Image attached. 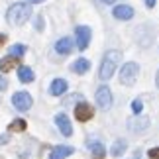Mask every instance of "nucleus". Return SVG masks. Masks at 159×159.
<instances>
[{"label": "nucleus", "mask_w": 159, "mask_h": 159, "mask_svg": "<svg viewBox=\"0 0 159 159\" xmlns=\"http://www.w3.org/2000/svg\"><path fill=\"white\" fill-rule=\"evenodd\" d=\"M6 87H8V83H6V79L0 75V90H6Z\"/></svg>", "instance_id": "obj_23"}, {"label": "nucleus", "mask_w": 159, "mask_h": 159, "mask_svg": "<svg viewBox=\"0 0 159 159\" xmlns=\"http://www.w3.org/2000/svg\"><path fill=\"white\" fill-rule=\"evenodd\" d=\"M35 28L41 30V18H38V20H35Z\"/></svg>", "instance_id": "obj_25"}, {"label": "nucleus", "mask_w": 159, "mask_h": 159, "mask_svg": "<svg viewBox=\"0 0 159 159\" xmlns=\"http://www.w3.org/2000/svg\"><path fill=\"white\" fill-rule=\"evenodd\" d=\"M142 108H143L142 100H134V102H132V110H134L136 114H139V112H142Z\"/></svg>", "instance_id": "obj_21"}, {"label": "nucleus", "mask_w": 159, "mask_h": 159, "mask_svg": "<svg viewBox=\"0 0 159 159\" xmlns=\"http://www.w3.org/2000/svg\"><path fill=\"white\" fill-rule=\"evenodd\" d=\"M55 124H57L59 132L63 134V136L69 138L71 134H73V126H71V122H69V116H65V114H57V116H55Z\"/></svg>", "instance_id": "obj_8"}, {"label": "nucleus", "mask_w": 159, "mask_h": 159, "mask_svg": "<svg viewBox=\"0 0 159 159\" xmlns=\"http://www.w3.org/2000/svg\"><path fill=\"white\" fill-rule=\"evenodd\" d=\"M120 59H122L120 51H114V49L106 51L104 59H102V65H100V71H98V77L102 79V81H108V79L114 75L116 67H118V63H120Z\"/></svg>", "instance_id": "obj_2"}, {"label": "nucleus", "mask_w": 159, "mask_h": 159, "mask_svg": "<svg viewBox=\"0 0 159 159\" xmlns=\"http://www.w3.org/2000/svg\"><path fill=\"white\" fill-rule=\"evenodd\" d=\"M18 63H20V57H14V55L2 57V59H0V71H2V73H8L12 69H16Z\"/></svg>", "instance_id": "obj_11"}, {"label": "nucleus", "mask_w": 159, "mask_h": 159, "mask_svg": "<svg viewBox=\"0 0 159 159\" xmlns=\"http://www.w3.org/2000/svg\"><path fill=\"white\" fill-rule=\"evenodd\" d=\"M73 148H69V145H59V148H53V151L49 153V159H65L73 155Z\"/></svg>", "instance_id": "obj_13"}, {"label": "nucleus", "mask_w": 159, "mask_h": 159, "mask_svg": "<svg viewBox=\"0 0 159 159\" xmlns=\"http://www.w3.org/2000/svg\"><path fill=\"white\" fill-rule=\"evenodd\" d=\"M90 153H93V159H104L106 157V148L98 142L90 143Z\"/></svg>", "instance_id": "obj_16"}, {"label": "nucleus", "mask_w": 159, "mask_h": 159, "mask_svg": "<svg viewBox=\"0 0 159 159\" xmlns=\"http://www.w3.org/2000/svg\"><path fill=\"white\" fill-rule=\"evenodd\" d=\"M4 41H6V35H4V34H0V45H2Z\"/></svg>", "instance_id": "obj_26"}, {"label": "nucleus", "mask_w": 159, "mask_h": 159, "mask_svg": "<svg viewBox=\"0 0 159 159\" xmlns=\"http://www.w3.org/2000/svg\"><path fill=\"white\" fill-rule=\"evenodd\" d=\"M102 2H104V4H112L114 0H102Z\"/></svg>", "instance_id": "obj_29"}, {"label": "nucleus", "mask_w": 159, "mask_h": 159, "mask_svg": "<svg viewBox=\"0 0 159 159\" xmlns=\"http://www.w3.org/2000/svg\"><path fill=\"white\" fill-rule=\"evenodd\" d=\"M93 116H94V110H93V106H90V104H87V102L77 104V108H75V118L79 122H87V120L93 118Z\"/></svg>", "instance_id": "obj_7"}, {"label": "nucleus", "mask_w": 159, "mask_h": 159, "mask_svg": "<svg viewBox=\"0 0 159 159\" xmlns=\"http://www.w3.org/2000/svg\"><path fill=\"white\" fill-rule=\"evenodd\" d=\"M73 71L77 73V75H84L89 69H90V61L89 59H77L75 63H73V67H71Z\"/></svg>", "instance_id": "obj_15"}, {"label": "nucleus", "mask_w": 159, "mask_h": 159, "mask_svg": "<svg viewBox=\"0 0 159 159\" xmlns=\"http://www.w3.org/2000/svg\"><path fill=\"white\" fill-rule=\"evenodd\" d=\"M96 104H98L102 110H108L112 106V93H110L108 87H100L96 90Z\"/></svg>", "instance_id": "obj_6"}, {"label": "nucleus", "mask_w": 159, "mask_h": 159, "mask_svg": "<svg viewBox=\"0 0 159 159\" xmlns=\"http://www.w3.org/2000/svg\"><path fill=\"white\" fill-rule=\"evenodd\" d=\"M143 2H145V6H148V8H153L157 0H143Z\"/></svg>", "instance_id": "obj_24"}, {"label": "nucleus", "mask_w": 159, "mask_h": 159, "mask_svg": "<svg viewBox=\"0 0 159 159\" xmlns=\"http://www.w3.org/2000/svg\"><path fill=\"white\" fill-rule=\"evenodd\" d=\"M112 16L116 20H132L134 18V8L132 6H126V4H120L112 10Z\"/></svg>", "instance_id": "obj_9"}, {"label": "nucleus", "mask_w": 159, "mask_h": 159, "mask_svg": "<svg viewBox=\"0 0 159 159\" xmlns=\"http://www.w3.org/2000/svg\"><path fill=\"white\" fill-rule=\"evenodd\" d=\"M55 51L59 55H69L73 51V39L71 38H61L57 43H55Z\"/></svg>", "instance_id": "obj_12"}, {"label": "nucleus", "mask_w": 159, "mask_h": 159, "mask_svg": "<svg viewBox=\"0 0 159 159\" xmlns=\"http://www.w3.org/2000/svg\"><path fill=\"white\" fill-rule=\"evenodd\" d=\"M148 126H149V120L143 118V116H136V118H132L128 122V128H130L132 132H143Z\"/></svg>", "instance_id": "obj_10"}, {"label": "nucleus", "mask_w": 159, "mask_h": 159, "mask_svg": "<svg viewBox=\"0 0 159 159\" xmlns=\"http://www.w3.org/2000/svg\"><path fill=\"white\" fill-rule=\"evenodd\" d=\"M138 73H139L138 63H126L120 69V83L126 84V87H132V84L136 83V79H138Z\"/></svg>", "instance_id": "obj_3"}, {"label": "nucleus", "mask_w": 159, "mask_h": 159, "mask_svg": "<svg viewBox=\"0 0 159 159\" xmlns=\"http://www.w3.org/2000/svg\"><path fill=\"white\" fill-rule=\"evenodd\" d=\"M148 157H149V159H159V148L149 149V151H148Z\"/></svg>", "instance_id": "obj_22"}, {"label": "nucleus", "mask_w": 159, "mask_h": 159, "mask_svg": "<svg viewBox=\"0 0 159 159\" xmlns=\"http://www.w3.org/2000/svg\"><path fill=\"white\" fill-rule=\"evenodd\" d=\"M126 148H128L126 139H116L114 145H112V149H110V153H112V157H120L126 151Z\"/></svg>", "instance_id": "obj_18"}, {"label": "nucleus", "mask_w": 159, "mask_h": 159, "mask_svg": "<svg viewBox=\"0 0 159 159\" xmlns=\"http://www.w3.org/2000/svg\"><path fill=\"white\" fill-rule=\"evenodd\" d=\"M26 53V45H12L10 47V55H14V57H22V55Z\"/></svg>", "instance_id": "obj_20"}, {"label": "nucleus", "mask_w": 159, "mask_h": 159, "mask_svg": "<svg viewBox=\"0 0 159 159\" xmlns=\"http://www.w3.org/2000/svg\"><path fill=\"white\" fill-rule=\"evenodd\" d=\"M12 104H14L16 110H20V112H26V110L32 108L34 100H32V96H30L28 93H16L14 96H12Z\"/></svg>", "instance_id": "obj_4"}, {"label": "nucleus", "mask_w": 159, "mask_h": 159, "mask_svg": "<svg viewBox=\"0 0 159 159\" xmlns=\"http://www.w3.org/2000/svg\"><path fill=\"white\" fill-rule=\"evenodd\" d=\"M24 130H26V120L22 118H18L10 124V132H24Z\"/></svg>", "instance_id": "obj_19"}, {"label": "nucleus", "mask_w": 159, "mask_h": 159, "mask_svg": "<svg viewBox=\"0 0 159 159\" xmlns=\"http://www.w3.org/2000/svg\"><path fill=\"white\" fill-rule=\"evenodd\" d=\"M18 79H20L22 83H32L35 79V75L30 67H20V69H18Z\"/></svg>", "instance_id": "obj_17"}, {"label": "nucleus", "mask_w": 159, "mask_h": 159, "mask_svg": "<svg viewBox=\"0 0 159 159\" xmlns=\"http://www.w3.org/2000/svg\"><path fill=\"white\" fill-rule=\"evenodd\" d=\"M67 90V81L65 79H55V81L51 83V87H49V93L53 96H61Z\"/></svg>", "instance_id": "obj_14"}, {"label": "nucleus", "mask_w": 159, "mask_h": 159, "mask_svg": "<svg viewBox=\"0 0 159 159\" xmlns=\"http://www.w3.org/2000/svg\"><path fill=\"white\" fill-rule=\"evenodd\" d=\"M30 4H39V2H43V0H28Z\"/></svg>", "instance_id": "obj_27"}, {"label": "nucleus", "mask_w": 159, "mask_h": 159, "mask_svg": "<svg viewBox=\"0 0 159 159\" xmlns=\"http://www.w3.org/2000/svg\"><path fill=\"white\" fill-rule=\"evenodd\" d=\"M32 16V8H30L28 4L24 2H16L10 6L8 14H6V18H8L10 24H14V26H24V24L28 22V18Z\"/></svg>", "instance_id": "obj_1"}, {"label": "nucleus", "mask_w": 159, "mask_h": 159, "mask_svg": "<svg viewBox=\"0 0 159 159\" xmlns=\"http://www.w3.org/2000/svg\"><path fill=\"white\" fill-rule=\"evenodd\" d=\"M155 84H157V89H159V71H157V77H155Z\"/></svg>", "instance_id": "obj_28"}, {"label": "nucleus", "mask_w": 159, "mask_h": 159, "mask_svg": "<svg viewBox=\"0 0 159 159\" xmlns=\"http://www.w3.org/2000/svg\"><path fill=\"white\" fill-rule=\"evenodd\" d=\"M75 35H77V47L81 51H84L89 47V43H90V28H87V26H79L77 30H75Z\"/></svg>", "instance_id": "obj_5"}]
</instances>
